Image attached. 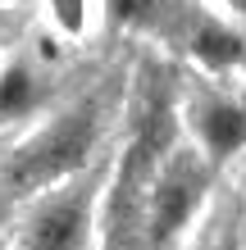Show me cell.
<instances>
[{"mask_svg": "<svg viewBox=\"0 0 246 250\" xmlns=\"http://www.w3.org/2000/svg\"><path fill=\"white\" fill-rule=\"evenodd\" d=\"M100 137V105L96 100H82V105L64 109L60 119H50L46 127H37L19 150H14L5 182L19 191H50L64 187L68 178H78L87 168V159L96 150Z\"/></svg>", "mask_w": 246, "mask_h": 250, "instance_id": "1", "label": "cell"}, {"mask_svg": "<svg viewBox=\"0 0 246 250\" xmlns=\"http://www.w3.org/2000/svg\"><path fill=\"white\" fill-rule=\"evenodd\" d=\"M205 187H210V173L196 159V150H173L164 159L160 178H155V187H151V200H146V237H151L155 250L169 246L187 223H192V214L201 209Z\"/></svg>", "mask_w": 246, "mask_h": 250, "instance_id": "2", "label": "cell"}, {"mask_svg": "<svg viewBox=\"0 0 246 250\" xmlns=\"http://www.w3.org/2000/svg\"><path fill=\"white\" fill-rule=\"evenodd\" d=\"M87 241H91V191L64 182L32 205L19 250H87Z\"/></svg>", "mask_w": 246, "mask_h": 250, "instance_id": "3", "label": "cell"}, {"mask_svg": "<svg viewBox=\"0 0 246 250\" xmlns=\"http://www.w3.org/2000/svg\"><path fill=\"white\" fill-rule=\"evenodd\" d=\"M192 132L210 159H228L233 150L246 146V105L242 100H224V96L201 100L192 109Z\"/></svg>", "mask_w": 246, "mask_h": 250, "instance_id": "4", "label": "cell"}, {"mask_svg": "<svg viewBox=\"0 0 246 250\" xmlns=\"http://www.w3.org/2000/svg\"><path fill=\"white\" fill-rule=\"evenodd\" d=\"M41 105V73L32 60H5L0 64V127L32 119Z\"/></svg>", "mask_w": 246, "mask_h": 250, "instance_id": "5", "label": "cell"}, {"mask_svg": "<svg viewBox=\"0 0 246 250\" xmlns=\"http://www.w3.org/2000/svg\"><path fill=\"white\" fill-rule=\"evenodd\" d=\"M187 50H192L205 68H233V64L246 60V41H242V32H233V27L219 23V19H201V23H192V32H187Z\"/></svg>", "mask_w": 246, "mask_h": 250, "instance_id": "6", "label": "cell"}, {"mask_svg": "<svg viewBox=\"0 0 246 250\" xmlns=\"http://www.w3.org/2000/svg\"><path fill=\"white\" fill-rule=\"evenodd\" d=\"M46 5V23L55 37H68L78 41L91 32V19L100 14V0H41Z\"/></svg>", "mask_w": 246, "mask_h": 250, "instance_id": "7", "label": "cell"}, {"mask_svg": "<svg viewBox=\"0 0 246 250\" xmlns=\"http://www.w3.org/2000/svg\"><path fill=\"white\" fill-rule=\"evenodd\" d=\"M100 19L110 27H155L164 19V0H100Z\"/></svg>", "mask_w": 246, "mask_h": 250, "instance_id": "8", "label": "cell"}, {"mask_svg": "<svg viewBox=\"0 0 246 250\" xmlns=\"http://www.w3.org/2000/svg\"><path fill=\"white\" fill-rule=\"evenodd\" d=\"M228 9H233V19H242V23H246V0H228Z\"/></svg>", "mask_w": 246, "mask_h": 250, "instance_id": "9", "label": "cell"}, {"mask_svg": "<svg viewBox=\"0 0 246 250\" xmlns=\"http://www.w3.org/2000/svg\"><path fill=\"white\" fill-rule=\"evenodd\" d=\"M219 250H233V241H224V246H219Z\"/></svg>", "mask_w": 246, "mask_h": 250, "instance_id": "10", "label": "cell"}]
</instances>
